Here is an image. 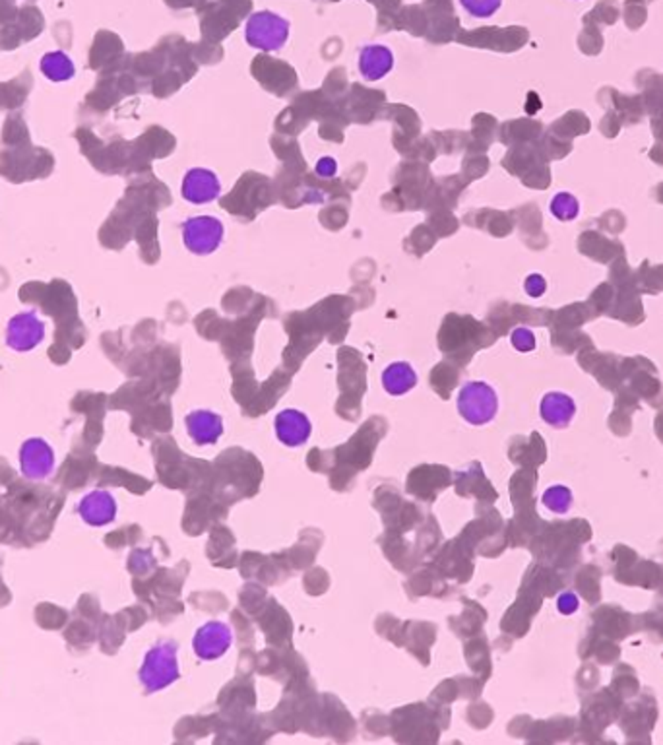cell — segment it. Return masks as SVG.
<instances>
[{"mask_svg": "<svg viewBox=\"0 0 663 745\" xmlns=\"http://www.w3.org/2000/svg\"><path fill=\"white\" fill-rule=\"evenodd\" d=\"M138 677L146 693H157L180 679L179 645L175 641H159L144 654Z\"/></svg>", "mask_w": 663, "mask_h": 745, "instance_id": "obj_1", "label": "cell"}, {"mask_svg": "<svg viewBox=\"0 0 663 745\" xmlns=\"http://www.w3.org/2000/svg\"><path fill=\"white\" fill-rule=\"evenodd\" d=\"M292 24L290 20L272 12V10H259L249 16L244 26V39L252 49L260 51H280L290 39Z\"/></svg>", "mask_w": 663, "mask_h": 745, "instance_id": "obj_2", "label": "cell"}, {"mask_svg": "<svg viewBox=\"0 0 663 745\" xmlns=\"http://www.w3.org/2000/svg\"><path fill=\"white\" fill-rule=\"evenodd\" d=\"M456 406L467 423L485 425L493 421L499 412L497 390L485 381H467L458 392Z\"/></svg>", "mask_w": 663, "mask_h": 745, "instance_id": "obj_3", "label": "cell"}, {"mask_svg": "<svg viewBox=\"0 0 663 745\" xmlns=\"http://www.w3.org/2000/svg\"><path fill=\"white\" fill-rule=\"evenodd\" d=\"M185 247L198 257H208L216 252L226 237V228L213 216H196L180 223Z\"/></svg>", "mask_w": 663, "mask_h": 745, "instance_id": "obj_4", "label": "cell"}, {"mask_svg": "<svg viewBox=\"0 0 663 745\" xmlns=\"http://www.w3.org/2000/svg\"><path fill=\"white\" fill-rule=\"evenodd\" d=\"M55 451L41 437H29L20 446V470L29 482L49 480L55 472Z\"/></svg>", "mask_w": 663, "mask_h": 745, "instance_id": "obj_5", "label": "cell"}, {"mask_svg": "<svg viewBox=\"0 0 663 745\" xmlns=\"http://www.w3.org/2000/svg\"><path fill=\"white\" fill-rule=\"evenodd\" d=\"M45 338V323L34 313H18L8 321L6 346L20 354L36 349Z\"/></svg>", "mask_w": 663, "mask_h": 745, "instance_id": "obj_6", "label": "cell"}, {"mask_svg": "<svg viewBox=\"0 0 663 745\" xmlns=\"http://www.w3.org/2000/svg\"><path fill=\"white\" fill-rule=\"evenodd\" d=\"M233 645V631L228 623L223 621H208L200 627L192 638V646L200 660H218L226 656Z\"/></svg>", "mask_w": 663, "mask_h": 745, "instance_id": "obj_7", "label": "cell"}, {"mask_svg": "<svg viewBox=\"0 0 663 745\" xmlns=\"http://www.w3.org/2000/svg\"><path fill=\"white\" fill-rule=\"evenodd\" d=\"M116 499L111 492H105V489H93V492L85 493L76 507V513L88 526L101 528L107 525H113L116 518Z\"/></svg>", "mask_w": 663, "mask_h": 745, "instance_id": "obj_8", "label": "cell"}, {"mask_svg": "<svg viewBox=\"0 0 663 745\" xmlns=\"http://www.w3.org/2000/svg\"><path fill=\"white\" fill-rule=\"evenodd\" d=\"M180 195L190 204H208L221 195V183L218 175L206 167H192L183 177Z\"/></svg>", "mask_w": 663, "mask_h": 745, "instance_id": "obj_9", "label": "cell"}, {"mask_svg": "<svg viewBox=\"0 0 663 745\" xmlns=\"http://www.w3.org/2000/svg\"><path fill=\"white\" fill-rule=\"evenodd\" d=\"M313 433V423L301 410L287 408L276 416V435L285 446H303Z\"/></svg>", "mask_w": 663, "mask_h": 745, "instance_id": "obj_10", "label": "cell"}, {"mask_svg": "<svg viewBox=\"0 0 663 745\" xmlns=\"http://www.w3.org/2000/svg\"><path fill=\"white\" fill-rule=\"evenodd\" d=\"M187 433L198 446L216 445L223 435V420L212 410H195L185 418Z\"/></svg>", "mask_w": 663, "mask_h": 745, "instance_id": "obj_11", "label": "cell"}, {"mask_svg": "<svg viewBox=\"0 0 663 745\" xmlns=\"http://www.w3.org/2000/svg\"><path fill=\"white\" fill-rule=\"evenodd\" d=\"M357 67L361 76L369 82L382 80L394 68V55L387 45L371 44L359 51Z\"/></svg>", "mask_w": 663, "mask_h": 745, "instance_id": "obj_12", "label": "cell"}, {"mask_svg": "<svg viewBox=\"0 0 663 745\" xmlns=\"http://www.w3.org/2000/svg\"><path fill=\"white\" fill-rule=\"evenodd\" d=\"M539 413L541 420L551 425V428L563 429L574 418L576 402L569 395H564V392H549V395L541 398Z\"/></svg>", "mask_w": 663, "mask_h": 745, "instance_id": "obj_13", "label": "cell"}, {"mask_svg": "<svg viewBox=\"0 0 663 745\" xmlns=\"http://www.w3.org/2000/svg\"><path fill=\"white\" fill-rule=\"evenodd\" d=\"M415 369L405 361H394L382 371V387L392 397H403L417 387Z\"/></svg>", "mask_w": 663, "mask_h": 745, "instance_id": "obj_14", "label": "cell"}, {"mask_svg": "<svg viewBox=\"0 0 663 745\" xmlns=\"http://www.w3.org/2000/svg\"><path fill=\"white\" fill-rule=\"evenodd\" d=\"M74 70L76 68H74L70 57L62 51L49 52V55L41 59V72L52 82L70 80L74 76Z\"/></svg>", "mask_w": 663, "mask_h": 745, "instance_id": "obj_15", "label": "cell"}, {"mask_svg": "<svg viewBox=\"0 0 663 745\" xmlns=\"http://www.w3.org/2000/svg\"><path fill=\"white\" fill-rule=\"evenodd\" d=\"M549 210L559 221H572L580 214V202L571 193H559L551 198Z\"/></svg>", "mask_w": 663, "mask_h": 745, "instance_id": "obj_16", "label": "cell"}, {"mask_svg": "<svg viewBox=\"0 0 663 745\" xmlns=\"http://www.w3.org/2000/svg\"><path fill=\"white\" fill-rule=\"evenodd\" d=\"M543 505L547 507L551 513H557V515L569 513V509L572 505V492L564 485H553L543 493Z\"/></svg>", "mask_w": 663, "mask_h": 745, "instance_id": "obj_17", "label": "cell"}, {"mask_svg": "<svg viewBox=\"0 0 663 745\" xmlns=\"http://www.w3.org/2000/svg\"><path fill=\"white\" fill-rule=\"evenodd\" d=\"M459 4H462V8L469 16L485 20L499 12L502 0H459Z\"/></svg>", "mask_w": 663, "mask_h": 745, "instance_id": "obj_18", "label": "cell"}, {"mask_svg": "<svg viewBox=\"0 0 663 745\" xmlns=\"http://www.w3.org/2000/svg\"><path fill=\"white\" fill-rule=\"evenodd\" d=\"M510 342H512V348L522 351V354H528V351H533L538 346L536 334H533L531 330L526 328V326H518V328L512 330Z\"/></svg>", "mask_w": 663, "mask_h": 745, "instance_id": "obj_19", "label": "cell"}, {"mask_svg": "<svg viewBox=\"0 0 663 745\" xmlns=\"http://www.w3.org/2000/svg\"><path fill=\"white\" fill-rule=\"evenodd\" d=\"M523 290H526V293L533 297V300H538V297L547 292V280H545L541 274H530L526 282H523Z\"/></svg>", "mask_w": 663, "mask_h": 745, "instance_id": "obj_20", "label": "cell"}, {"mask_svg": "<svg viewBox=\"0 0 663 745\" xmlns=\"http://www.w3.org/2000/svg\"><path fill=\"white\" fill-rule=\"evenodd\" d=\"M557 605H559V612L561 613L571 615V613H574L576 610H579V598H576V596L572 592H564V594H561V598H559Z\"/></svg>", "mask_w": 663, "mask_h": 745, "instance_id": "obj_21", "label": "cell"}, {"mask_svg": "<svg viewBox=\"0 0 663 745\" xmlns=\"http://www.w3.org/2000/svg\"><path fill=\"white\" fill-rule=\"evenodd\" d=\"M332 164H336L334 159L332 157H323L320 159V162L316 164V173L320 175V177H332L336 173V169H328V165H332Z\"/></svg>", "mask_w": 663, "mask_h": 745, "instance_id": "obj_22", "label": "cell"}]
</instances>
